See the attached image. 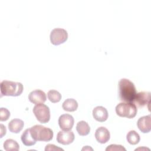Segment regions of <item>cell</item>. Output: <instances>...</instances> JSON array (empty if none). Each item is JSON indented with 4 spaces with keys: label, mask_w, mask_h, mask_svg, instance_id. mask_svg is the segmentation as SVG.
<instances>
[{
    "label": "cell",
    "mask_w": 151,
    "mask_h": 151,
    "mask_svg": "<svg viewBox=\"0 0 151 151\" xmlns=\"http://www.w3.org/2000/svg\"><path fill=\"white\" fill-rule=\"evenodd\" d=\"M110 137V134L107 129L104 127L97 128L95 132V137L97 142L100 143H106L107 142Z\"/></svg>",
    "instance_id": "cell-12"
},
{
    "label": "cell",
    "mask_w": 151,
    "mask_h": 151,
    "mask_svg": "<svg viewBox=\"0 0 151 151\" xmlns=\"http://www.w3.org/2000/svg\"><path fill=\"white\" fill-rule=\"evenodd\" d=\"M74 134L70 130H62L58 132L57 135V141L62 145H69L74 140Z\"/></svg>",
    "instance_id": "cell-9"
},
{
    "label": "cell",
    "mask_w": 151,
    "mask_h": 151,
    "mask_svg": "<svg viewBox=\"0 0 151 151\" xmlns=\"http://www.w3.org/2000/svg\"><path fill=\"white\" fill-rule=\"evenodd\" d=\"M21 139L23 144L27 146H32L35 144L36 140L33 138L31 134L30 128L27 129L25 130V131L23 132V133L21 135Z\"/></svg>",
    "instance_id": "cell-15"
},
{
    "label": "cell",
    "mask_w": 151,
    "mask_h": 151,
    "mask_svg": "<svg viewBox=\"0 0 151 151\" xmlns=\"http://www.w3.org/2000/svg\"><path fill=\"white\" fill-rule=\"evenodd\" d=\"M106 151H112V150H126V149L123 147L122 145H110L107 146V147L106 149Z\"/></svg>",
    "instance_id": "cell-22"
},
{
    "label": "cell",
    "mask_w": 151,
    "mask_h": 151,
    "mask_svg": "<svg viewBox=\"0 0 151 151\" xmlns=\"http://www.w3.org/2000/svg\"><path fill=\"white\" fill-rule=\"evenodd\" d=\"M10 116V112L9 111L4 107H1L0 109V120L1 121H6L7 120Z\"/></svg>",
    "instance_id": "cell-21"
},
{
    "label": "cell",
    "mask_w": 151,
    "mask_h": 151,
    "mask_svg": "<svg viewBox=\"0 0 151 151\" xmlns=\"http://www.w3.org/2000/svg\"><path fill=\"white\" fill-rule=\"evenodd\" d=\"M76 130L80 136H86L90 133V127L86 122L81 120L77 123Z\"/></svg>",
    "instance_id": "cell-17"
},
{
    "label": "cell",
    "mask_w": 151,
    "mask_h": 151,
    "mask_svg": "<svg viewBox=\"0 0 151 151\" xmlns=\"http://www.w3.org/2000/svg\"><path fill=\"white\" fill-rule=\"evenodd\" d=\"M84 149H85V150H86V149H88V150H89V149H91V150H93V149H91V148L89 147V146H87L86 147H84V148H83V149H82V150H84Z\"/></svg>",
    "instance_id": "cell-25"
},
{
    "label": "cell",
    "mask_w": 151,
    "mask_h": 151,
    "mask_svg": "<svg viewBox=\"0 0 151 151\" xmlns=\"http://www.w3.org/2000/svg\"><path fill=\"white\" fill-rule=\"evenodd\" d=\"M93 116L95 120L100 122L106 121L108 118V111L103 106H97L93 110Z\"/></svg>",
    "instance_id": "cell-13"
},
{
    "label": "cell",
    "mask_w": 151,
    "mask_h": 151,
    "mask_svg": "<svg viewBox=\"0 0 151 151\" xmlns=\"http://www.w3.org/2000/svg\"><path fill=\"white\" fill-rule=\"evenodd\" d=\"M31 134L36 141L49 142L53 137L52 130L42 125H34L30 128Z\"/></svg>",
    "instance_id": "cell-3"
},
{
    "label": "cell",
    "mask_w": 151,
    "mask_h": 151,
    "mask_svg": "<svg viewBox=\"0 0 151 151\" xmlns=\"http://www.w3.org/2000/svg\"><path fill=\"white\" fill-rule=\"evenodd\" d=\"M127 142L131 145H136L140 141L139 134L134 130H130L128 132L126 136Z\"/></svg>",
    "instance_id": "cell-19"
},
{
    "label": "cell",
    "mask_w": 151,
    "mask_h": 151,
    "mask_svg": "<svg viewBox=\"0 0 151 151\" xmlns=\"http://www.w3.org/2000/svg\"><path fill=\"white\" fill-rule=\"evenodd\" d=\"M119 93L122 101L132 103L137 93L133 83L127 78H122L119 81Z\"/></svg>",
    "instance_id": "cell-1"
},
{
    "label": "cell",
    "mask_w": 151,
    "mask_h": 151,
    "mask_svg": "<svg viewBox=\"0 0 151 151\" xmlns=\"http://www.w3.org/2000/svg\"><path fill=\"white\" fill-rule=\"evenodd\" d=\"M6 130L5 126H4V125H3L2 124H1V137H2L3 136L6 134Z\"/></svg>",
    "instance_id": "cell-24"
},
{
    "label": "cell",
    "mask_w": 151,
    "mask_h": 151,
    "mask_svg": "<svg viewBox=\"0 0 151 151\" xmlns=\"http://www.w3.org/2000/svg\"><path fill=\"white\" fill-rule=\"evenodd\" d=\"M4 148L5 150L7 151L18 150L19 149V146L17 141L11 139H9L4 142Z\"/></svg>",
    "instance_id": "cell-18"
},
{
    "label": "cell",
    "mask_w": 151,
    "mask_h": 151,
    "mask_svg": "<svg viewBox=\"0 0 151 151\" xmlns=\"http://www.w3.org/2000/svg\"><path fill=\"white\" fill-rule=\"evenodd\" d=\"M33 113L40 123H46L50 119V109L43 103L35 104L33 108Z\"/></svg>",
    "instance_id": "cell-5"
},
{
    "label": "cell",
    "mask_w": 151,
    "mask_h": 151,
    "mask_svg": "<svg viewBox=\"0 0 151 151\" xmlns=\"http://www.w3.org/2000/svg\"><path fill=\"white\" fill-rule=\"evenodd\" d=\"M137 109L133 103H120L116 107V114L120 117L132 119L137 114Z\"/></svg>",
    "instance_id": "cell-4"
},
{
    "label": "cell",
    "mask_w": 151,
    "mask_h": 151,
    "mask_svg": "<svg viewBox=\"0 0 151 151\" xmlns=\"http://www.w3.org/2000/svg\"><path fill=\"white\" fill-rule=\"evenodd\" d=\"M29 100L33 104L44 103L47 99L45 93L41 90H35L30 92L28 95Z\"/></svg>",
    "instance_id": "cell-10"
},
{
    "label": "cell",
    "mask_w": 151,
    "mask_h": 151,
    "mask_svg": "<svg viewBox=\"0 0 151 151\" xmlns=\"http://www.w3.org/2000/svg\"><path fill=\"white\" fill-rule=\"evenodd\" d=\"M139 129L144 133H149L151 130V117L150 115L140 117L137 122Z\"/></svg>",
    "instance_id": "cell-11"
},
{
    "label": "cell",
    "mask_w": 151,
    "mask_h": 151,
    "mask_svg": "<svg viewBox=\"0 0 151 151\" xmlns=\"http://www.w3.org/2000/svg\"><path fill=\"white\" fill-rule=\"evenodd\" d=\"M68 38L67 31L60 28L53 29L50 33V41L52 44L58 45L64 43Z\"/></svg>",
    "instance_id": "cell-6"
},
{
    "label": "cell",
    "mask_w": 151,
    "mask_h": 151,
    "mask_svg": "<svg viewBox=\"0 0 151 151\" xmlns=\"http://www.w3.org/2000/svg\"><path fill=\"white\" fill-rule=\"evenodd\" d=\"M47 96L49 100L54 103L59 102L61 99V94L55 90H49L47 93Z\"/></svg>",
    "instance_id": "cell-20"
},
{
    "label": "cell",
    "mask_w": 151,
    "mask_h": 151,
    "mask_svg": "<svg viewBox=\"0 0 151 151\" xmlns=\"http://www.w3.org/2000/svg\"><path fill=\"white\" fill-rule=\"evenodd\" d=\"M63 109L67 111H74L77 109L78 103L73 99H67L63 103Z\"/></svg>",
    "instance_id": "cell-16"
},
{
    "label": "cell",
    "mask_w": 151,
    "mask_h": 151,
    "mask_svg": "<svg viewBox=\"0 0 151 151\" xmlns=\"http://www.w3.org/2000/svg\"><path fill=\"white\" fill-rule=\"evenodd\" d=\"M63 150V149H61L60 147H57L55 145H52V144L47 145L45 146V151H47V150Z\"/></svg>",
    "instance_id": "cell-23"
},
{
    "label": "cell",
    "mask_w": 151,
    "mask_h": 151,
    "mask_svg": "<svg viewBox=\"0 0 151 151\" xmlns=\"http://www.w3.org/2000/svg\"><path fill=\"white\" fill-rule=\"evenodd\" d=\"M150 93L149 91H141L136 93V96L133 101V103L136 107H143L150 104Z\"/></svg>",
    "instance_id": "cell-7"
},
{
    "label": "cell",
    "mask_w": 151,
    "mask_h": 151,
    "mask_svg": "<svg viewBox=\"0 0 151 151\" xmlns=\"http://www.w3.org/2000/svg\"><path fill=\"white\" fill-rule=\"evenodd\" d=\"M73 117L69 114H63L58 119V124L63 130H70L74 125Z\"/></svg>",
    "instance_id": "cell-8"
},
{
    "label": "cell",
    "mask_w": 151,
    "mask_h": 151,
    "mask_svg": "<svg viewBox=\"0 0 151 151\" xmlns=\"http://www.w3.org/2000/svg\"><path fill=\"white\" fill-rule=\"evenodd\" d=\"M1 93L2 96H18L23 91V85L19 82L3 80L0 84Z\"/></svg>",
    "instance_id": "cell-2"
},
{
    "label": "cell",
    "mask_w": 151,
    "mask_h": 151,
    "mask_svg": "<svg viewBox=\"0 0 151 151\" xmlns=\"http://www.w3.org/2000/svg\"><path fill=\"white\" fill-rule=\"evenodd\" d=\"M24 126V122L19 119L11 120L8 123V129L9 131L14 133H18L22 129Z\"/></svg>",
    "instance_id": "cell-14"
}]
</instances>
